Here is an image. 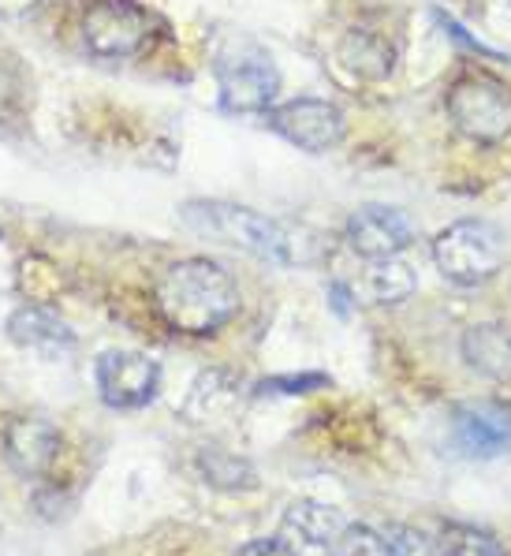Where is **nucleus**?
Returning a JSON list of instances; mask_svg holds the SVG:
<instances>
[{"mask_svg":"<svg viewBox=\"0 0 511 556\" xmlns=\"http://www.w3.org/2000/svg\"><path fill=\"white\" fill-rule=\"evenodd\" d=\"M27 105V79H23L20 64L0 56V119H12Z\"/></svg>","mask_w":511,"mask_h":556,"instance_id":"23","label":"nucleus"},{"mask_svg":"<svg viewBox=\"0 0 511 556\" xmlns=\"http://www.w3.org/2000/svg\"><path fill=\"white\" fill-rule=\"evenodd\" d=\"M336 56L347 72L359 75L366 83H381L396 72V46H392L381 30H370V27L347 30L336 49Z\"/></svg>","mask_w":511,"mask_h":556,"instance_id":"16","label":"nucleus"},{"mask_svg":"<svg viewBox=\"0 0 511 556\" xmlns=\"http://www.w3.org/2000/svg\"><path fill=\"white\" fill-rule=\"evenodd\" d=\"M332 556H388L385 549V538H381V527H370V523H347V530L340 534L336 549Z\"/></svg>","mask_w":511,"mask_h":556,"instance_id":"22","label":"nucleus"},{"mask_svg":"<svg viewBox=\"0 0 511 556\" xmlns=\"http://www.w3.org/2000/svg\"><path fill=\"white\" fill-rule=\"evenodd\" d=\"M240 556H299V553H295L284 538L272 534V538H251L240 549Z\"/></svg>","mask_w":511,"mask_h":556,"instance_id":"25","label":"nucleus"},{"mask_svg":"<svg viewBox=\"0 0 511 556\" xmlns=\"http://www.w3.org/2000/svg\"><path fill=\"white\" fill-rule=\"evenodd\" d=\"M448 119L463 139L497 147L511 135V90L489 72H467L448 90Z\"/></svg>","mask_w":511,"mask_h":556,"instance_id":"4","label":"nucleus"},{"mask_svg":"<svg viewBox=\"0 0 511 556\" xmlns=\"http://www.w3.org/2000/svg\"><path fill=\"white\" fill-rule=\"evenodd\" d=\"M4 332L20 352L38 355L46 363H56V358H67L75 352V329L67 325L61 314H53L41 303H23L8 314Z\"/></svg>","mask_w":511,"mask_h":556,"instance_id":"13","label":"nucleus"},{"mask_svg":"<svg viewBox=\"0 0 511 556\" xmlns=\"http://www.w3.org/2000/svg\"><path fill=\"white\" fill-rule=\"evenodd\" d=\"M191 470L202 485L217 493H254L261 485L258 467L251 464L246 456L232 448H220V444H199L191 456Z\"/></svg>","mask_w":511,"mask_h":556,"instance_id":"15","label":"nucleus"},{"mask_svg":"<svg viewBox=\"0 0 511 556\" xmlns=\"http://www.w3.org/2000/svg\"><path fill=\"white\" fill-rule=\"evenodd\" d=\"M41 0H0V15L4 20H20V15H30Z\"/></svg>","mask_w":511,"mask_h":556,"instance_id":"26","label":"nucleus"},{"mask_svg":"<svg viewBox=\"0 0 511 556\" xmlns=\"http://www.w3.org/2000/svg\"><path fill=\"white\" fill-rule=\"evenodd\" d=\"M414 288H419V277H414L411 265L399 258H378V262H370V269H366V277H362V288H355V295L362 292L378 306H396V303H404V299H411Z\"/></svg>","mask_w":511,"mask_h":556,"instance_id":"18","label":"nucleus"},{"mask_svg":"<svg viewBox=\"0 0 511 556\" xmlns=\"http://www.w3.org/2000/svg\"><path fill=\"white\" fill-rule=\"evenodd\" d=\"M433 262L451 285L478 288L497 277L500 262H504L500 232L485 220H456L433 239Z\"/></svg>","mask_w":511,"mask_h":556,"instance_id":"6","label":"nucleus"},{"mask_svg":"<svg viewBox=\"0 0 511 556\" xmlns=\"http://www.w3.org/2000/svg\"><path fill=\"white\" fill-rule=\"evenodd\" d=\"M0 444H4V464L20 478H46L64 452L61 430L53 422H46V418H27V415L8 418Z\"/></svg>","mask_w":511,"mask_h":556,"instance_id":"12","label":"nucleus"},{"mask_svg":"<svg viewBox=\"0 0 511 556\" xmlns=\"http://www.w3.org/2000/svg\"><path fill=\"white\" fill-rule=\"evenodd\" d=\"M433 20H437V27L448 34L456 46H463V49H471L474 56H485V60H508L504 53H497V49H489L485 41H478L474 34H467V27L459 20H451V15H445V12H433Z\"/></svg>","mask_w":511,"mask_h":556,"instance_id":"24","label":"nucleus"},{"mask_svg":"<svg viewBox=\"0 0 511 556\" xmlns=\"http://www.w3.org/2000/svg\"><path fill=\"white\" fill-rule=\"evenodd\" d=\"M153 306L187 337H213L235 321L243 306V292L235 277L213 258H183L161 273L153 288Z\"/></svg>","mask_w":511,"mask_h":556,"instance_id":"1","label":"nucleus"},{"mask_svg":"<svg viewBox=\"0 0 511 556\" xmlns=\"http://www.w3.org/2000/svg\"><path fill=\"white\" fill-rule=\"evenodd\" d=\"M347 523H352V519H347L344 508H336V504H329V501L303 497V501L288 504V511L280 516L277 538H284L299 556H332Z\"/></svg>","mask_w":511,"mask_h":556,"instance_id":"11","label":"nucleus"},{"mask_svg":"<svg viewBox=\"0 0 511 556\" xmlns=\"http://www.w3.org/2000/svg\"><path fill=\"white\" fill-rule=\"evenodd\" d=\"M266 119L280 139H288L292 147H299L306 153L336 150L347 135L344 113H340L332 101H321V98H295V101H284V105H272Z\"/></svg>","mask_w":511,"mask_h":556,"instance_id":"9","label":"nucleus"},{"mask_svg":"<svg viewBox=\"0 0 511 556\" xmlns=\"http://www.w3.org/2000/svg\"><path fill=\"white\" fill-rule=\"evenodd\" d=\"M440 545H445V556H508L497 534H489V530H482V527H471V523L448 527Z\"/></svg>","mask_w":511,"mask_h":556,"instance_id":"19","label":"nucleus"},{"mask_svg":"<svg viewBox=\"0 0 511 556\" xmlns=\"http://www.w3.org/2000/svg\"><path fill=\"white\" fill-rule=\"evenodd\" d=\"M157 38V15L139 0H93L82 12V46L101 60H131Z\"/></svg>","mask_w":511,"mask_h":556,"instance_id":"5","label":"nucleus"},{"mask_svg":"<svg viewBox=\"0 0 511 556\" xmlns=\"http://www.w3.org/2000/svg\"><path fill=\"white\" fill-rule=\"evenodd\" d=\"M93 384L105 407L113 410H146L161 396L165 370L146 352L135 348H105L93 358Z\"/></svg>","mask_w":511,"mask_h":556,"instance_id":"7","label":"nucleus"},{"mask_svg":"<svg viewBox=\"0 0 511 556\" xmlns=\"http://www.w3.org/2000/svg\"><path fill=\"white\" fill-rule=\"evenodd\" d=\"M220 105L228 113H269L280 93V72L266 49L254 41H232L213 60Z\"/></svg>","mask_w":511,"mask_h":556,"instance_id":"3","label":"nucleus"},{"mask_svg":"<svg viewBox=\"0 0 511 556\" xmlns=\"http://www.w3.org/2000/svg\"><path fill=\"white\" fill-rule=\"evenodd\" d=\"M459 352H463L467 366L478 370L482 378L508 381L511 378V329L508 325H471L459 340Z\"/></svg>","mask_w":511,"mask_h":556,"instance_id":"17","label":"nucleus"},{"mask_svg":"<svg viewBox=\"0 0 511 556\" xmlns=\"http://www.w3.org/2000/svg\"><path fill=\"white\" fill-rule=\"evenodd\" d=\"M246 396H251V392L243 389V381L235 378L232 370L213 366V370H202L199 378L191 381V392H187L180 415H183V422L202 426V430H220V426L235 422Z\"/></svg>","mask_w":511,"mask_h":556,"instance_id":"14","label":"nucleus"},{"mask_svg":"<svg viewBox=\"0 0 511 556\" xmlns=\"http://www.w3.org/2000/svg\"><path fill=\"white\" fill-rule=\"evenodd\" d=\"M183 220L199 236H209L217 243L240 247L272 265H306L318 258V239H310L303 228H292L277 217L251 210V205L217 202V199H194L183 205Z\"/></svg>","mask_w":511,"mask_h":556,"instance_id":"2","label":"nucleus"},{"mask_svg":"<svg viewBox=\"0 0 511 556\" xmlns=\"http://www.w3.org/2000/svg\"><path fill=\"white\" fill-rule=\"evenodd\" d=\"M381 538H385L388 556H445V545H440V538L425 534V530L411 527V523L381 527Z\"/></svg>","mask_w":511,"mask_h":556,"instance_id":"21","label":"nucleus"},{"mask_svg":"<svg viewBox=\"0 0 511 556\" xmlns=\"http://www.w3.org/2000/svg\"><path fill=\"white\" fill-rule=\"evenodd\" d=\"M332 378L321 370H303V374H272V378H261L251 389L254 400L261 396H310V392L329 389Z\"/></svg>","mask_w":511,"mask_h":556,"instance_id":"20","label":"nucleus"},{"mask_svg":"<svg viewBox=\"0 0 511 556\" xmlns=\"http://www.w3.org/2000/svg\"><path fill=\"white\" fill-rule=\"evenodd\" d=\"M344 239L366 262L399 258V251H407V247L414 243V225L396 205H359V210L347 217Z\"/></svg>","mask_w":511,"mask_h":556,"instance_id":"10","label":"nucleus"},{"mask_svg":"<svg viewBox=\"0 0 511 556\" xmlns=\"http://www.w3.org/2000/svg\"><path fill=\"white\" fill-rule=\"evenodd\" d=\"M451 444L463 459H504L511 456V404L500 396L463 400L451 407Z\"/></svg>","mask_w":511,"mask_h":556,"instance_id":"8","label":"nucleus"}]
</instances>
